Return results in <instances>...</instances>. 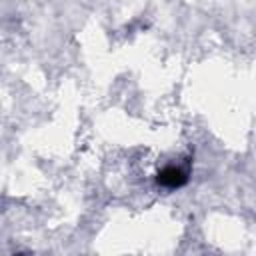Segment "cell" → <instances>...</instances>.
Wrapping results in <instances>:
<instances>
[{
  "instance_id": "obj_1",
  "label": "cell",
  "mask_w": 256,
  "mask_h": 256,
  "mask_svg": "<svg viewBox=\"0 0 256 256\" xmlns=\"http://www.w3.org/2000/svg\"><path fill=\"white\" fill-rule=\"evenodd\" d=\"M158 184L166 188H180L188 180V170L180 166H166L164 170L158 172Z\"/></svg>"
}]
</instances>
